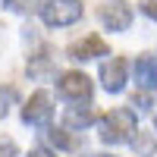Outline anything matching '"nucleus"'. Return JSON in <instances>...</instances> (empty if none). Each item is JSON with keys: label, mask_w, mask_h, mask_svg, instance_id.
<instances>
[{"label": "nucleus", "mask_w": 157, "mask_h": 157, "mask_svg": "<svg viewBox=\"0 0 157 157\" xmlns=\"http://www.w3.org/2000/svg\"><path fill=\"white\" fill-rule=\"evenodd\" d=\"M135 129H138V120H135L132 110L129 107H113L101 120V141L104 145H126V141H132Z\"/></svg>", "instance_id": "obj_1"}, {"label": "nucleus", "mask_w": 157, "mask_h": 157, "mask_svg": "<svg viewBox=\"0 0 157 157\" xmlns=\"http://www.w3.org/2000/svg\"><path fill=\"white\" fill-rule=\"evenodd\" d=\"M38 10L47 29H66L82 19V0H44Z\"/></svg>", "instance_id": "obj_2"}, {"label": "nucleus", "mask_w": 157, "mask_h": 157, "mask_svg": "<svg viewBox=\"0 0 157 157\" xmlns=\"http://www.w3.org/2000/svg\"><path fill=\"white\" fill-rule=\"evenodd\" d=\"M91 78L85 72H63L57 78V94L63 101H69V104H85L91 101Z\"/></svg>", "instance_id": "obj_3"}, {"label": "nucleus", "mask_w": 157, "mask_h": 157, "mask_svg": "<svg viewBox=\"0 0 157 157\" xmlns=\"http://www.w3.org/2000/svg\"><path fill=\"white\" fill-rule=\"evenodd\" d=\"M50 120H54L50 94L47 91H35V94L25 101V107H22V123L32 126V129H44V126H50Z\"/></svg>", "instance_id": "obj_4"}, {"label": "nucleus", "mask_w": 157, "mask_h": 157, "mask_svg": "<svg viewBox=\"0 0 157 157\" xmlns=\"http://www.w3.org/2000/svg\"><path fill=\"white\" fill-rule=\"evenodd\" d=\"M129 82V60L126 57H107L101 63V85L107 94H120Z\"/></svg>", "instance_id": "obj_5"}, {"label": "nucleus", "mask_w": 157, "mask_h": 157, "mask_svg": "<svg viewBox=\"0 0 157 157\" xmlns=\"http://www.w3.org/2000/svg\"><path fill=\"white\" fill-rule=\"evenodd\" d=\"M98 19L107 25V32H126L132 25V6L126 0H104L98 6Z\"/></svg>", "instance_id": "obj_6"}, {"label": "nucleus", "mask_w": 157, "mask_h": 157, "mask_svg": "<svg viewBox=\"0 0 157 157\" xmlns=\"http://www.w3.org/2000/svg\"><path fill=\"white\" fill-rule=\"evenodd\" d=\"M66 57L75 60V63H88V60H98V57H107V41L101 35H85L82 41L69 44Z\"/></svg>", "instance_id": "obj_7"}, {"label": "nucleus", "mask_w": 157, "mask_h": 157, "mask_svg": "<svg viewBox=\"0 0 157 157\" xmlns=\"http://www.w3.org/2000/svg\"><path fill=\"white\" fill-rule=\"evenodd\" d=\"M132 75H135V85L145 88V91H157V57L151 54H141L132 66Z\"/></svg>", "instance_id": "obj_8"}, {"label": "nucleus", "mask_w": 157, "mask_h": 157, "mask_svg": "<svg viewBox=\"0 0 157 157\" xmlns=\"http://www.w3.org/2000/svg\"><path fill=\"white\" fill-rule=\"evenodd\" d=\"M94 120H98V113H94V107H91L88 101H85V107H69L66 116H63L66 129H88Z\"/></svg>", "instance_id": "obj_9"}, {"label": "nucleus", "mask_w": 157, "mask_h": 157, "mask_svg": "<svg viewBox=\"0 0 157 157\" xmlns=\"http://www.w3.org/2000/svg\"><path fill=\"white\" fill-rule=\"evenodd\" d=\"M29 75L32 78H50L54 75V60L47 57V50H41L38 57L29 60Z\"/></svg>", "instance_id": "obj_10"}, {"label": "nucleus", "mask_w": 157, "mask_h": 157, "mask_svg": "<svg viewBox=\"0 0 157 157\" xmlns=\"http://www.w3.org/2000/svg\"><path fill=\"white\" fill-rule=\"evenodd\" d=\"M47 129V141H50V145H57V148H63V151H72L75 148V138H69L66 135V129H54V126H44Z\"/></svg>", "instance_id": "obj_11"}, {"label": "nucleus", "mask_w": 157, "mask_h": 157, "mask_svg": "<svg viewBox=\"0 0 157 157\" xmlns=\"http://www.w3.org/2000/svg\"><path fill=\"white\" fill-rule=\"evenodd\" d=\"M38 6H41V0H3V10H10V13H22V16L35 13Z\"/></svg>", "instance_id": "obj_12"}, {"label": "nucleus", "mask_w": 157, "mask_h": 157, "mask_svg": "<svg viewBox=\"0 0 157 157\" xmlns=\"http://www.w3.org/2000/svg\"><path fill=\"white\" fill-rule=\"evenodd\" d=\"M16 101V88H0V120L10 113V104Z\"/></svg>", "instance_id": "obj_13"}, {"label": "nucleus", "mask_w": 157, "mask_h": 157, "mask_svg": "<svg viewBox=\"0 0 157 157\" xmlns=\"http://www.w3.org/2000/svg\"><path fill=\"white\" fill-rule=\"evenodd\" d=\"M132 138H135V135H132ZM135 151H138V154H151V151H154V138H151V135H138V138H135Z\"/></svg>", "instance_id": "obj_14"}, {"label": "nucleus", "mask_w": 157, "mask_h": 157, "mask_svg": "<svg viewBox=\"0 0 157 157\" xmlns=\"http://www.w3.org/2000/svg\"><path fill=\"white\" fill-rule=\"evenodd\" d=\"M19 148H16V141L13 138H0V157H16Z\"/></svg>", "instance_id": "obj_15"}, {"label": "nucleus", "mask_w": 157, "mask_h": 157, "mask_svg": "<svg viewBox=\"0 0 157 157\" xmlns=\"http://www.w3.org/2000/svg\"><path fill=\"white\" fill-rule=\"evenodd\" d=\"M141 13H145L148 19L157 22V0H141Z\"/></svg>", "instance_id": "obj_16"}, {"label": "nucleus", "mask_w": 157, "mask_h": 157, "mask_svg": "<svg viewBox=\"0 0 157 157\" xmlns=\"http://www.w3.org/2000/svg\"><path fill=\"white\" fill-rule=\"evenodd\" d=\"M135 104H138L141 110H151V98H148V94H138V98H135Z\"/></svg>", "instance_id": "obj_17"}, {"label": "nucleus", "mask_w": 157, "mask_h": 157, "mask_svg": "<svg viewBox=\"0 0 157 157\" xmlns=\"http://www.w3.org/2000/svg\"><path fill=\"white\" fill-rule=\"evenodd\" d=\"M29 157H57V154H50V151H47V148H35V151H32V154H29Z\"/></svg>", "instance_id": "obj_18"}, {"label": "nucleus", "mask_w": 157, "mask_h": 157, "mask_svg": "<svg viewBox=\"0 0 157 157\" xmlns=\"http://www.w3.org/2000/svg\"><path fill=\"white\" fill-rule=\"evenodd\" d=\"M85 157H116V154H85Z\"/></svg>", "instance_id": "obj_19"}, {"label": "nucleus", "mask_w": 157, "mask_h": 157, "mask_svg": "<svg viewBox=\"0 0 157 157\" xmlns=\"http://www.w3.org/2000/svg\"><path fill=\"white\" fill-rule=\"evenodd\" d=\"M154 132H157V120H154Z\"/></svg>", "instance_id": "obj_20"}]
</instances>
